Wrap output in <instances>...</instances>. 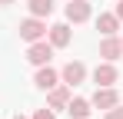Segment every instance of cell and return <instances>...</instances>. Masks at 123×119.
Wrapping results in <instances>:
<instances>
[{
	"label": "cell",
	"instance_id": "1",
	"mask_svg": "<svg viewBox=\"0 0 123 119\" xmlns=\"http://www.w3.org/2000/svg\"><path fill=\"white\" fill-rule=\"evenodd\" d=\"M20 37L27 40V43H37V40H43V37H47V23H43L40 17L23 20V23H20Z\"/></svg>",
	"mask_w": 123,
	"mask_h": 119
},
{
	"label": "cell",
	"instance_id": "2",
	"mask_svg": "<svg viewBox=\"0 0 123 119\" xmlns=\"http://www.w3.org/2000/svg\"><path fill=\"white\" fill-rule=\"evenodd\" d=\"M50 56H53V46H50V43H43V40L30 43V50H27V60H30L33 66H47Z\"/></svg>",
	"mask_w": 123,
	"mask_h": 119
},
{
	"label": "cell",
	"instance_id": "3",
	"mask_svg": "<svg viewBox=\"0 0 123 119\" xmlns=\"http://www.w3.org/2000/svg\"><path fill=\"white\" fill-rule=\"evenodd\" d=\"M117 103H120V96H117L113 86H97V93L90 99V106H97V109H113Z\"/></svg>",
	"mask_w": 123,
	"mask_h": 119
},
{
	"label": "cell",
	"instance_id": "4",
	"mask_svg": "<svg viewBox=\"0 0 123 119\" xmlns=\"http://www.w3.org/2000/svg\"><path fill=\"white\" fill-rule=\"evenodd\" d=\"M63 83H67V86H77V83H83V76H86V66H83L80 60H70V63H67V66H63Z\"/></svg>",
	"mask_w": 123,
	"mask_h": 119
},
{
	"label": "cell",
	"instance_id": "5",
	"mask_svg": "<svg viewBox=\"0 0 123 119\" xmlns=\"http://www.w3.org/2000/svg\"><path fill=\"white\" fill-rule=\"evenodd\" d=\"M100 56L106 60V63L120 60V56H123V40H117V37H103V43H100Z\"/></svg>",
	"mask_w": 123,
	"mask_h": 119
},
{
	"label": "cell",
	"instance_id": "6",
	"mask_svg": "<svg viewBox=\"0 0 123 119\" xmlns=\"http://www.w3.org/2000/svg\"><path fill=\"white\" fill-rule=\"evenodd\" d=\"M67 20H70V23L90 20V3H86V0H70V3H67Z\"/></svg>",
	"mask_w": 123,
	"mask_h": 119
},
{
	"label": "cell",
	"instance_id": "7",
	"mask_svg": "<svg viewBox=\"0 0 123 119\" xmlns=\"http://www.w3.org/2000/svg\"><path fill=\"white\" fill-rule=\"evenodd\" d=\"M93 83H97V86H113V83H117V66H113V63H100V66L93 70Z\"/></svg>",
	"mask_w": 123,
	"mask_h": 119
},
{
	"label": "cell",
	"instance_id": "8",
	"mask_svg": "<svg viewBox=\"0 0 123 119\" xmlns=\"http://www.w3.org/2000/svg\"><path fill=\"white\" fill-rule=\"evenodd\" d=\"M97 30H100L103 37H117V30H120L117 13H100V17H97Z\"/></svg>",
	"mask_w": 123,
	"mask_h": 119
},
{
	"label": "cell",
	"instance_id": "9",
	"mask_svg": "<svg viewBox=\"0 0 123 119\" xmlns=\"http://www.w3.org/2000/svg\"><path fill=\"white\" fill-rule=\"evenodd\" d=\"M47 103H50V109H67V103H70V86H53L50 96H47Z\"/></svg>",
	"mask_w": 123,
	"mask_h": 119
},
{
	"label": "cell",
	"instance_id": "10",
	"mask_svg": "<svg viewBox=\"0 0 123 119\" xmlns=\"http://www.w3.org/2000/svg\"><path fill=\"white\" fill-rule=\"evenodd\" d=\"M57 70H50V63H47V66H40V70H37V76H33V83H37V86H40V89H53V86H57Z\"/></svg>",
	"mask_w": 123,
	"mask_h": 119
},
{
	"label": "cell",
	"instance_id": "11",
	"mask_svg": "<svg viewBox=\"0 0 123 119\" xmlns=\"http://www.w3.org/2000/svg\"><path fill=\"white\" fill-rule=\"evenodd\" d=\"M67 43H70V27L67 23L50 27V46H67Z\"/></svg>",
	"mask_w": 123,
	"mask_h": 119
},
{
	"label": "cell",
	"instance_id": "12",
	"mask_svg": "<svg viewBox=\"0 0 123 119\" xmlns=\"http://www.w3.org/2000/svg\"><path fill=\"white\" fill-rule=\"evenodd\" d=\"M67 113L73 119H86L90 116V99H70V103H67Z\"/></svg>",
	"mask_w": 123,
	"mask_h": 119
},
{
	"label": "cell",
	"instance_id": "13",
	"mask_svg": "<svg viewBox=\"0 0 123 119\" xmlns=\"http://www.w3.org/2000/svg\"><path fill=\"white\" fill-rule=\"evenodd\" d=\"M27 7H30V13H33V17H40V20L53 13V0H30Z\"/></svg>",
	"mask_w": 123,
	"mask_h": 119
},
{
	"label": "cell",
	"instance_id": "14",
	"mask_svg": "<svg viewBox=\"0 0 123 119\" xmlns=\"http://www.w3.org/2000/svg\"><path fill=\"white\" fill-rule=\"evenodd\" d=\"M106 119H123V109H120V103H117V106H113V109L106 113Z\"/></svg>",
	"mask_w": 123,
	"mask_h": 119
},
{
	"label": "cell",
	"instance_id": "15",
	"mask_svg": "<svg viewBox=\"0 0 123 119\" xmlns=\"http://www.w3.org/2000/svg\"><path fill=\"white\" fill-rule=\"evenodd\" d=\"M33 119H53V113H50V109H40V113H37Z\"/></svg>",
	"mask_w": 123,
	"mask_h": 119
},
{
	"label": "cell",
	"instance_id": "16",
	"mask_svg": "<svg viewBox=\"0 0 123 119\" xmlns=\"http://www.w3.org/2000/svg\"><path fill=\"white\" fill-rule=\"evenodd\" d=\"M117 20H123V0L117 3Z\"/></svg>",
	"mask_w": 123,
	"mask_h": 119
},
{
	"label": "cell",
	"instance_id": "17",
	"mask_svg": "<svg viewBox=\"0 0 123 119\" xmlns=\"http://www.w3.org/2000/svg\"><path fill=\"white\" fill-rule=\"evenodd\" d=\"M7 3H13V0H0V7H7Z\"/></svg>",
	"mask_w": 123,
	"mask_h": 119
},
{
	"label": "cell",
	"instance_id": "18",
	"mask_svg": "<svg viewBox=\"0 0 123 119\" xmlns=\"http://www.w3.org/2000/svg\"><path fill=\"white\" fill-rule=\"evenodd\" d=\"M13 119H27V116H20V113H17V116H13Z\"/></svg>",
	"mask_w": 123,
	"mask_h": 119
}]
</instances>
